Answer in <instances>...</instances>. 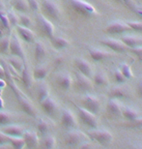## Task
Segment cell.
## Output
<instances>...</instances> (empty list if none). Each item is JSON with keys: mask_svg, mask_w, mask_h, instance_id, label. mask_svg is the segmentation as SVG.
Segmentation results:
<instances>
[{"mask_svg": "<svg viewBox=\"0 0 142 149\" xmlns=\"http://www.w3.org/2000/svg\"><path fill=\"white\" fill-rule=\"evenodd\" d=\"M23 139L25 142V146L28 149H36L39 146L40 143V139L39 135L34 132V131H27L25 130L22 136Z\"/></svg>", "mask_w": 142, "mask_h": 149, "instance_id": "cell-15", "label": "cell"}, {"mask_svg": "<svg viewBox=\"0 0 142 149\" xmlns=\"http://www.w3.org/2000/svg\"><path fill=\"white\" fill-rule=\"evenodd\" d=\"M75 106L76 109H78L79 119H80V121H82V123L84 125H86L90 129H97L98 119L96 117V115L93 114L92 112L88 111L87 109H85L84 108H82L80 106H78V105H75Z\"/></svg>", "mask_w": 142, "mask_h": 149, "instance_id": "cell-4", "label": "cell"}, {"mask_svg": "<svg viewBox=\"0 0 142 149\" xmlns=\"http://www.w3.org/2000/svg\"><path fill=\"white\" fill-rule=\"evenodd\" d=\"M131 30V27L127 24V22H113L106 26L105 28V33L107 34H122L125 33L127 31Z\"/></svg>", "mask_w": 142, "mask_h": 149, "instance_id": "cell-14", "label": "cell"}, {"mask_svg": "<svg viewBox=\"0 0 142 149\" xmlns=\"http://www.w3.org/2000/svg\"><path fill=\"white\" fill-rule=\"evenodd\" d=\"M132 149H142V145H135Z\"/></svg>", "mask_w": 142, "mask_h": 149, "instance_id": "cell-54", "label": "cell"}, {"mask_svg": "<svg viewBox=\"0 0 142 149\" xmlns=\"http://www.w3.org/2000/svg\"><path fill=\"white\" fill-rule=\"evenodd\" d=\"M56 81H57L58 85L60 86L63 90H69L73 85V77L71 76L70 73L68 72H62L60 73L56 77Z\"/></svg>", "mask_w": 142, "mask_h": 149, "instance_id": "cell-21", "label": "cell"}, {"mask_svg": "<svg viewBox=\"0 0 142 149\" xmlns=\"http://www.w3.org/2000/svg\"><path fill=\"white\" fill-rule=\"evenodd\" d=\"M50 41H51L52 46L54 47L56 49H65V47H67L70 45L69 41L64 37H55L54 36L50 39Z\"/></svg>", "mask_w": 142, "mask_h": 149, "instance_id": "cell-33", "label": "cell"}, {"mask_svg": "<svg viewBox=\"0 0 142 149\" xmlns=\"http://www.w3.org/2000/svg\"><path fill=\"white\" fill-rule=\"evenodd\" d=\"M38 23L41 27V30L47 38L51 39L54 37V25L51 22H49L48 19L44 14H39L37 16Z\"/></svg>", "mask_w": 142, "mask_h": 149, "instance_id": "cell-10", "label": "cell"}, {"mask_svg": "<svg viewBox=\"0 0 142 149\" xmlns=\"http://www.w3.org/2000/svg\"><path fill=\"white\" fill-rule=\"evenodd\" d=\"M4 77H5V70H4V67H3V65L0 63V79H4Z\"/></svg>", "mask_w": 142, "mask_h": 149, "instance_id": "cell-51", "label": "cell"}, {"mask_svg": "<svg viewBox=\"0 0 142 149\" xmlns=\"http://www.w3.org/2000/svg\"><path fill=\"white\" fill-rule=\"evenodd\" d=\"M49 86L44 80H39L36 85V97L39 103H42L44 100L49 96Z\"/></svg>", "mask_w": 142, "mask_h": 149, "instance_id": "cell-22", "label": "cell"}, {"mask_svg": "<svg viewBox=\"0 0 142 149\" xmlns=\"http://www.w3.org/2000/svg\"><path fill=\"white\" fill-rule=\"evenodd\" d=\"M20 79H21L22 84L24 85L25 88H31V86L34 83V77H33V72H32L30 66L24 62V66H23L22 71L20 72Z\"/></svg>", "mask_w": 142, "mask_h": 149, "instance_id": "cell-17", "label": "cell"}, {"mask_svg": "<svg viewBox=\"0 0 142 149\" xmlns=\"http://www.w3.org/2000/svg\"><path fill=\"white\" fill-rule=\"evenodd\" d=\"M137 94L141 99H142V79H140V81L138 82L137 85Z\"/></svg>", "mask_w": 142, "mask_h": 149, "instance_id": "cell-50", "label": "cell"}, {"mask_svg": "<svg viewBox=\"0 0 142 149\" xmlns=\"http://www.w3.org/2000/svg\"><path fill=\"white\" fill-rule=\"evenodd\" d=\"M17 99L19 101V104L21 108L22 111L26 113L29 116H32V117H36L37 116V109L35 108V106L33 105V103L29 100V98L26 96L24 93H21L19 95H17Z\"/></svg>", "mask_w": 142, "mask_h": 149, "instance_id": "cell-6", "label": "cell"}, {"mask_svg": "<svg viewBox=\"0 0 142 149\" xmlns=\"http://www.w3.org/2000/svg\"><path fill=\"white\" fill-rule=\"evenodd\" d=\"M88 52H89L91 58H92L94 61H102V60H105V59L111 57V56L113 55L111 52H107V50L98 49V47H88Z\"/></svg>", "mask_w": 142, "mask_h": 149, "instance_id": "cell-20", "label": "cell"}, {"mask_svg": "<svg viewBox=\"0 0 142 149\" xmlns=\"http://www.w3.org/2000/svg\"><path fill=\"white\" fill-rule=\"evenodd\" d=\"M120 71L122 72V74H124V77H126L127 79H130L134 77V74H132V68L129 64L127 63H122L120 65Z\"/></svg>", "mask_w": 142, "mask_h": 149, "instance_id": "cell-38", "label": "cell"}, {"mask_svg": "<svg viewBox=\"0 0 142 149\" xmlns=\"http://www.w3.org/2000/svg\"><path fill=\"white\" fill-rule=\"evenodd\" d=\"M134 11L138 16H140L142 17V9H134Z\"/></svg>", "mask_w": 142, "mask_h": 149, "instance_id": "cell-53", "label": "cell"}, {"mask_svg": "<svg viewBox=\"0 0 142 149\" xmlns=\"http://www.w3.org/2000/svg\"><path fill=\"white\" fill-rule=\"evenodd\" d=\"M41 6L44 14L51 19H58L61 15V11L57 3L53 0H41Z\"/></svg>", "mask_w": 142, "mask_h": 149, "instance_id": "cell-5", "label": "cell"}, {"mask_svg": "<svg viewBox=\"0 0 142 149\" xmlns=\"http://www.w3.org/2000/svg\"><path fill=\"white\" fill-rule=\"evenodd\" d=\"M15 118H16V115L14 113L0 109V126H6V125L13 124Z\"/></svg>", "mask_w": 142, "mask_h": 149, "instance_id": "cell-28", "label": "cell"}, {"mask_svg": "<svg viewBox=\"0 0 142 149\" xmlns=\"http://www.w3.org/2000/svg\"><path fill=\"white\" fill-rule=\"evenodd\" d=\"M122 115L129 121H132L140 116L139 112L136 111L135 109L132 108H128V107H123V106H122Z\"/></svg>", "mask_w": 142, "mask_h": 149, "instance_id": "cell-31", "label": "cell"}, {"mask_svg": "<svg viewBox=\"0 0 142 149\" xmlns=\"http://www.w3.org/2000/svg\"><path fill=\"white\" fill-rule=\"evenodd\" d=\"M127 24H128L132 30L141 32L142 33V22H128Z\"/></svg>", "mask_w": 142, "mask_h": 149, "instance_id": "cell-43", "label": "cell"}, {"mask_svg": "<svg viewBox=\"0 0 142 149\" xmlns=\"http://www.w3.org/2000/svg\"><path fill=\"white\" fill-rule=\"evenodd\" d=\"M10 42L11 36H4L0 39V53L7 54L10 50Z\"/></svg>", "mask_w": 142, "mask_h": 149, "instance_id": "cell-37", "label": "cell"}, {"mask_svg": "<svg viewBox=\"0 0 142 149\" xmlns=\"http://www.w3.org/2000/svg\"><path fill=\"white\" fill-rule=\"evenodd\" d=\"M0 149H13L10 143H6V144H2L0 145Z\"/></svg>", "mask_w": 142, "mask_h": 149, "instance_id": "cell-52", "label": "cell"}, {"mask_svg": "<svg viewBox=\"0 0 142 149\" xmlns=\"http://www.w3.org/2000/svg\"><path fill=\"white\" fill-rule=\"evenodd\" d=\"M131 52L132 53H134V54L137 56V58L139 59L140 61H142V46L134 47V49H131Z\"/></svg>", "mask_w": 142, "mask_h": 149, "instance_id": "cell-45", "label": "cell"}, {"mask_svg": "<svg viewBox=\"0 0 142 149\" xmlns=\"http://www.w3.org/2000/svg\"><path fill=\"white\" fill-rule=\"evenodd\" d=\"M14 8L19 13H27L30 10L27 0H14Z\"/></svg>", "mask_w": 142, "mask_h": 149, "instance_id": "cell-36", "label": "cell"}, {"mask_svg": "<svg viewBox=\"0 0 142 149\" xmlns=\"http://www.w3.org/2000/svg\"><path fill=\"white\" fill-rule=\"evenodd\" d=\"M114 77H115V80H116V82L119 83V84H124V83H125L127 80H128L125 77H124V74L120 71V69H116V70H115Z\"/></svg>", "mask_w": 142, "mask_h": 149, "instance_id": "cell-42", "label": "cell"}, {"mask_svg": "<svg viewBox=\"0 0 142 149\" xmlns=\"http://www.w3.org/2000/svg\"><path fill=\"white\" fill-rule=\"evenodd\" d=\"M82 103V108L87 109L88 111L92 112L93 114L96 115L100 109V102L96 96L93 95H85L81 100Z\"/></svg>", "mask_w": 142, "mask_h": 149, "instance_id": "cell-8", "label": "cell"}, {"mask_svg": "<svg viewBox=\"0 0 142 149\" xmlns=\"http://www.w3.org/2000/svg\"><path fill=\"white\" fill-rule=\"evenodd\" d=\"M64 62H65V59L63 56H57V57H55L54 60H53V64H54V66L56 67H60L64 64Z\"/></svg>", "mask_w": 142, "mask_h": 149, "instance_id": "cell-46", "label": "cell"}, {"mask_svg": "<svg viewBox=\"0 0 142 149\" xmlns=\"http://www.w3.org/2000/svg\"><path fill=\"white\" fill-rule=\"evenodd\" d=\"M10 52L12 55L17 56V57L23 59V60L25 59V50L19 35L12 34L10 42Z\"/></svg>", "mask_w": 142, "mask_h": 149, "instance_id": "cell-7", "label": "cell"}, {"mask_svg": "<svg viewBox=\"0 0 142 149\" xmlns=\"http://www.w3.org/2000/svg\"><path fill=\"white\" fill-rule=\"evenodd\" d=\"M49 72V67L46 64H40L34 68L33 77L35 80H44Z\"/></svg>", "mask_w": 142, "mask_h": 149, "instance_id": "cell-26", "label": "cell"}, {"mask_svg": "<svg viewBox=\"0 0 142 149\" xmlns=\"http://www.w3.org/2000/svg\"><path fill=\"white\" fill-rule=\"evenodd\" d=\"M6 143H9L8 136H6V135H4L3 133L0 132V145L6 144Z\"/></svg>", "mask_w": 142, "mask_h": 149, "instance_id": "cell-47", "label": "cell"}, {"mask_svg": "<svg viewBox=\"0 0 142 149\" xmlns=\"http://www.w3.org/2000/svg\"><path fill=\"white\" fill-rule=\"evenodd\" d=\"M71 6L76 13L83 17H92L97 15V11L90 3L84 0H69Z\"/></svg>", "mask_w": 142, "mask_h": 149, "instance_id": "cell-1", "label": "cell"}, {"mask_svg": "<svg viewBox=\"0 0 142 149\" xmlns=\"http://www.w3.org/2000/svg\"><path fill=\"white\" fill-rule=\"evenodd\" d=\"M108 77L105 72L103 71H99L94 74V82L95 84L99 86H105L108 84Z\"/></svg>", "mask_w": 142, "mask_h": 149, "instance_id": "cell-30", "label": "cell"}, {"mask_svg": "<svg viewBox=\"0 0 142 149\" xmlns=\"http://www.w3.org/2000/svg\"><path fill=\"white\" fill-rule=\"evenodd\" d=\"M93 146H92V143L89 141H85L83 143H81L80 145L78 146V149H92Z\"/></svg>", "mask_w": 142, "mask_h": 149, "instance_id": "cell-48", "label": "cell"}, {"mask_svg": "<svg viewBox=\"0 0 142 149\" xmlns=\"http://www.w3.org/2000/svg\"><path fill=\"white\" fill-rule=\"evenodd\" d=\"M46 54H47V49L45 44L41 41L36 42V45H35V53H34L35 60L37 62L42 61L46 56Z\"/></svg>", "mask_w": 142, "mask_h": 149, "instance_id": "cell-27", "label": "cell"}, {"mask_svg": "<svg viewBox=\"0 0 142 149\" xmlns=\"http://www.w3.org/2000/svg\"><path fill=\"white\" fill-rule=\"evenodd\" d=\"M56 146V139L52 135H46L44 136L42 141L43 149H54Z\"/></svg>", "mask_w": 142, "mask_h": 149, "instance_id": "cell-34", "label": "cell"}, {"mask_svg": "<svg viewBox=\"0 0 142 149\" xmlns=\"http://www.w3.org/2000/svg\"><path fill=\"white\" fill-rule=\"evenodd\" d=\"M2 37H4V36H3V31H2V29L0 28V39H1Z\"/></svg>", "mask_w": 142, "mask_h": 149, "instance_id": "cell-55", "label": "cell"}, {"mask_svg": "<svg viewBox=\"0 0 142 149\" xmlns=\"http://www.w3.org/2000/svg\"><path fill=\"white\" fill-rule=\"evenodd\" d=\"M130 88L124 85L115 86L109 92L110 99H120V98H129Z\"/></svg>", "mask_w": 142, "mask_h": 149, "instance_id": "cell-23", "label": "cell"}, {"mask_svg": "<svg viewBox=\"0 0 142 149\" xmlns=\"http://www.w3.org/2000/svg\"><path fill=\"white\" fill-rule=\"evenodd\" d=\"M25 128L17 124H10L0 127V132L8 136H22Z\"/></svg>", "mask_w": 142, "mask_h": 149, "instance_id": "cell-16", "label": "cell"}, {"mask_svg": "<svg viewBox=\"0 0 142 149\" xmlns=\"http://www.w3.org/2000/svg\"><path fill=\"white\" fill-rule=\"evenodd\" d=\"M88 138L92 139L93 141L99 142L103 145H108L110 144L113 141V136L112 134L107 130H98L92 129L87 132Z\"/></svg>", "mask_w": 142, "mask_h": 149, "instance_id": "cell-2", "label": "cell"}, {"mask_svg": "<svg viewBox=\"0 0 142 149\" xmlns=\"http://www.w3.org/2000/svg\"><path fill=\"white\" fill-rule=\"evenodd\" d=\"M107 112L113 116L122 115V105L117 99H110L107 103Z\"/></svg>", "mask_w": 142, "mask_h": 149, "instance_id": "cell-24", "label": "cell"}, {"mask_svg": "<svg viewBox=\"0 0 142 149\" xmlns=\"http://www.w3.org/2000/svg\"><path fill=\"white\" fill-rule=\"evenodd\" d=\"M61 124L68 130H72L78 126V120L76 115L69 109H64L61 114Z\"/></svg>", "mask_w": 142, "mask_h": 149, "instance_id": "cell-11", "label": "cell"}, {"mask_svg": "<svg viewBox=\"0 0 142 149\" xmlns=\"http://www.w3.org/2000/svg\"><path fill=\"white\" fill-rule=\"evenodd\" d=\"M100 43L115 52H126L130 49L122 41H118L115 39H103L100 40Z\"/></svg>", "mask_w": 142, "mask_h": 149, "instance_id": "cell-13", "label": "cell"}, {"mask_svg": "<svg viewBox=\"0 0 142 149\" xmlns=\"http://www.w3.org/2000/svg\"><path fill=\"white\" fill-rule=\"evenodd\" d=\"M75 65L78 68V72L81 73L82 74L88 77H93V69L91 64L87 60H85L83 58H76L75 59Z\"/></svg>", "mask_w": 142, "mask_h": 149, "instance_id": "cell-18", "label": "cell"}, {"mask_svg": "<svg viewBox=\"0 0 142 149\" xmlns=\"http://www.w3.org/2000/svg\"><path fill=\"white\" fill-rule=\"evenodd\" d=\"M40 104H41V108H42L43 111L45 112L47 116H49V117H54L59 111L58 103L50 96H48L46 99H45Z\"/></svg>", "mask_w": 142, "mask_h": 149, "instance_id": "cell-9", "label": "cell"}, {"mask_svg": "<svg viewBox=\"0 0 142 149\" xmlns=\"http://www.w3.org/2000/svg\"><path fill=\"white\" fill-rule=\"evenodd\" d=\"M37 129L40 135L44 138L45 136L48 135V133H49V130H50L49 123L46 120H45V119H40L37 124Z\"/></svg>", "mask_w": 142, "mask_h": 149, "instance_id": "cell-35", "label": "cell"}, {"mask_svg": "<svg viewBox=\"0 0 142 149\" xmlns=\"http://www.w3.org/2000/svg\"><path fill=\"white\" fill-rule=\"evenodd\" d=\"M121 41L129 47L130 49H134V47L142 46V38L139 36H134V35H128V36H124L121 39Z\"/></svg>", "mask_w": 142, "mask_h": 149, "instance_id": "cell-25", "label": "cell"}, {"mask_svg": "<svg viewBox=\"0 0 142 149\" xmlns=\"http://www.w3.org/2000/svg\"><path fill=\"white\" fill-rule=\"evenodd\" d=\"M123 3H125V4L128 6L130 9H132V10H134V0H121Z\"/></svg>", "mask_w": 142, "mask_h": 149, "instance_id": "cell-49", "label": "cell"}, {"mask_svg": "<svg viewBox=\"0 0 142 149\" xmlns=\"http://www.w3.org/2000/svg\"><path fill=\"white\" fill-rule=\"evenodd\" d=\"M24 60L17 56L12 55L11 57L8 58V64L10 65L11 67H13L17 72H21L23 69V66H24Z\"/></svg>", "mask_w": 142, "mask_h": 149, "instance_id": "cell-29", "label": "cell"}, {"mask_svg": "<svg viewBox=\"0 0 142 149\" xmlns=\"http://www.w3.org/2000/svg\"><path fill=\"white\" fill-rule=\"evenodd\" d=\"M94 86L93 81L90 77H88L81 73H76V87L79 91H89L92 90Z\"/></svg>", "mask_w": 142, "mask_h": 149, "instance_id": "cell-12", "label": "cell"}, {"mask_svg": "<svg viewBox=\"0 0 142 149\" xmlns=\"http://www.w3.org/2000/svg\"><path fill=\"white\" fill-rule=\"evenodd\" d=\"M29 9L32 11H38L40 9V3L38 0H27Z\"/></svg>", "mask_w": 142, "mask_h": 149, "instance_id": "cell-44", "label": "cell"}, {"mask_svg": "<svg viewBox=\"0 0 142 149\" xmlns=\"http://www.w3.org/2000/svg\"><path fill=\"white\" fill-rule=\"evenodd\" d=\"M19 25L24 26V27H29L31 25V19L30 17L26 15H19Z\"/></svg>", "mask_w": 142, "mask_h": 149, "instance_id": "cell-41", "label": "cell"}, {"mask_svg": "<svg viewBox=\"0 0 142 149\" xmlns=\"http://www.w3.org/2000/svg\"><path fill=\"white\" fill-rule=\"evenodd\" d=\"M88 136L80 131H69L65 136V143L70 147L79 146L81 143L88 141Z\"/></svg>", "mask_w": 142, "mask_h": 149, "instance_id": "cell-3", "label": "cell"}, {"mask_svg": "<svg viewBox=\"0 0 142 149\" xmlns=\"http://www.w3.org/2000/svg\"><path fill=\"white\" fill-rule=\"evenodd\" d=\"M7 16L12 26H17L19 24V16L17 15V13H15L14 11H9L7 13Z\"/></svg>", "mask_w": 142, "mask_h": 149, "instance_id": "cell-39", "label": "cell"}, {"mask_svg": "<svg viewBox=\"0 0 142 149\" xmlns=\"http://www.w3.org/2000/svg\"><path fill=\"white\" fill-rule=\"evenodd\" d=\"M16 30L17 32L19 37L21 39L22 41H24L28 44L33 43L35 41V39H36V35H35V33L31 29H29V27H24V26L17 24L16 26Z\"/></svg>", "mask_w": 142, "mask_h": 149, "instance_id": "cell-19", "label": "cell"}, {"mask_svg": "<svg viewBox=\"0 0 142 149\" xmlns=\"http://www.w3.org/2000/svg\"><path fill=\"white\" fill-rule=\"evenodd\" d=\"M9 143L13 149H23L25 142L22 136H8Z\"/></svg>", "mask_w": 142, "mask_h": 149, "instance_id": "cell-32", "label": "cell"}, {"mask_svg": "<svg viewBox=\"0 0 142 149\" xmlns=\"http://www.w3.org/2000/svg\"><path fill=\"white\" fill-rule=\"evenodd\" d=\"M116 1H118V2H122V1H121V0H116Z\"/></svg>", "mask_w": 142, "mask_h": 149, "instance_id": "cell-56", "label": "cell"}, {"mask_svg": "<svg viewBox=\"0 0 142 149\" xmlns=\"http://www.w3.org/2000/svg\"><path fill=\"white\" fill-rule=\"evenodd\" d=\"M126 126L128 128H132V129H142V117L139 116L134 120L130 121V123L127 124Z\"/></svg>", "mask_w": 142, "mask_h": 149, "instance_id": "cell-40", "label": "cell"}]
</instances>
